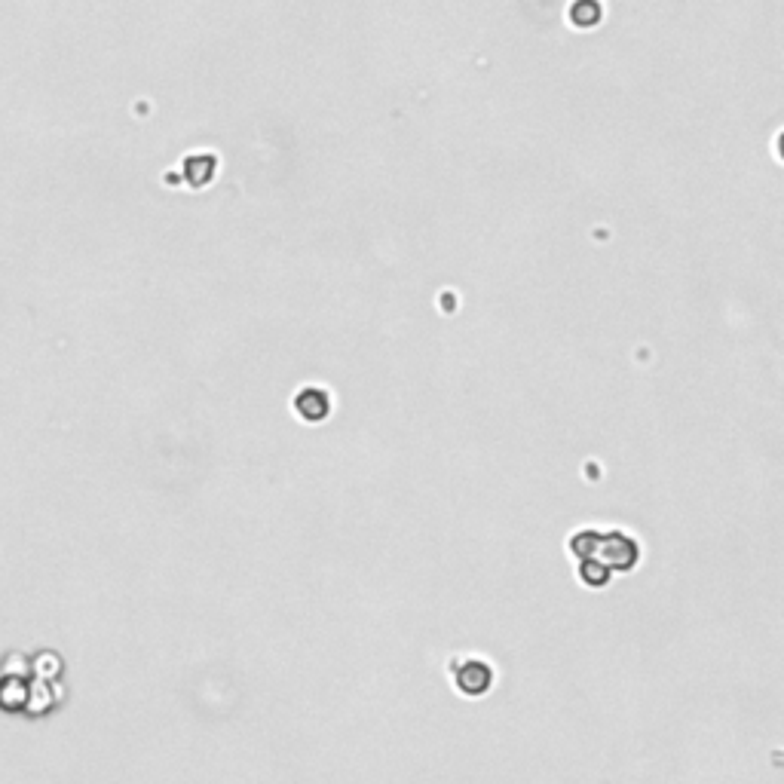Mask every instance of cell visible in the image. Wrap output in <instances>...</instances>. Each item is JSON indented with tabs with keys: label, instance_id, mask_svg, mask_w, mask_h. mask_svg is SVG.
Returning a JSON list of instances; mask_svg holds the SVG:
<instances>
[{
	"label": "cell",
	"instance_id": "cell-1",
	"mask_svg": "<svg viewBox=\"0 0 784 784\" xmlns=\"http://www.w3.org/2000/svg\"><path fill=\"white\" fill-rule=\"evenodd\" d=\"M466 668H469V686H463V693H472V696L484 693L487 686H490V680H494V674H490V668H487L484 662H478V659H469V662H466Z\"/></svg>",
	"mask_w": 784,
	"mask_h": 784
}]
</instances>
